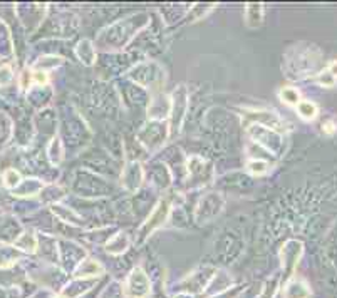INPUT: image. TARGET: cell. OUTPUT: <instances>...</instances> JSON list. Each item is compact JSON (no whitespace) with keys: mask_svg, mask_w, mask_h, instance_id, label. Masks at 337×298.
Here are the masks:
<instances>
[{"mask_svg":"<svg viewBox=\"0 0 337 298\" xmlns=\"http://www.w3.org/2000/svg\"><path fill=\"white\" fill-rule=\"evenodd\" d=\"M150 293H151L150 277H148L146 272L141 267L132 268L123 285V295L126 298H146Z\"/></svg>","mask_w":337,"mask_h":298,"instance_id":"11","label":"cell"},{"mask_svg":"<svg viewBox=\"0 0 337 298\" xmlns=\"http://www.w3.org/2000/svg\"><path fill=\"white\" fill-rule=\"evenodd\" d=\"M131 246V238L126 231H116V233L108 240V243L104 245L106 251L113 256H119L129 250Z\"/></svg>","mask_w":337,"mask_h":298,"instance_id":"23","label":"cell"},{"mask_svg":"<svg viewBox=\"0 0 337 298\" xmlns=\"http://www.w3.org/2000/svg\"><path fill=\"white\" fill-rule=\"evenodd\" d=\"M215 9V4H193L190 10H188L186 20L188 22H196L205 17L207 14H210Z\"/></svg>","mask_w":337,"mask_h":298,"instance_id":"34","label":"cell"},{"mask_svg":"<svg viewBox=\"0 0 337 298\" xmlns=\"http://www.w3.org/2000/svg\"><path fill=\"white\" fill-rule=\"evenodd\" d=\"M171 111L168 118V126H170V137H176L180 134L183 123L188 114V106H190V94H188L186 86L180 84L176 86L173 92H171Z\"/></svg>","mask_w":337,"mask_h":298,"instance_id":"7","label":"cell"},{"mask_svg":"<svg viewBox=\"0 0 337 298\" xmlns=\"http://www.w3.org/2000/svg\"><path fill=\"white\" fill-rule=\"evenodd\" d=\"M74 54L87 67H92L97 62V47L91 39H82V41L77 42L74 47Z\"/></svg>","mask_w":337,"mask_h":298,"instance_id":"19","label":"cell"},{"mask_svg":"<svg viewBox=\"0 0 337 298\" xmlns=\"http://www.w3.org/2000/svg\"><path fill=\"white\" fill-rule=\"evenodd\" d=\"M284 295L285 298H309L311 296V290H309L306 281L294 278L285 285Z\"/></svg>","mask_w":337,"mask_h":298,"instance_id":"29","label":"cell"},{"mask_svg":"<svg viewBox=\"0 0 337 298\" xmlns=\"http://www.w3.org/2000/svg\"><path fill=\"white\" fill-rule=\"evenodd\" d=\"M14 54V47H12V37L9 34V29L5 27V24L0 22V56L7 57Z\"/></svg>","mask_w":337,"mask_h":298,"instance_id":"36","label":"cell"},{"mask_svg":"<svg viewBox=\"0 0 337 298\" xmlns=\"http://www.w3.org/2000/svg\"><path fill=\"white\" fill-rule=\"evenodd\" d=\"M171 209H173V206H171V201L168 200V198H161V200L156 201V205L153 206L150 214L143 219L140 230H138V233H136V243L138 245L145 243L154 233V231L159 230L164 223L168 221Z\"/></svg>","mask_w":337,"mask_h":298,"instance_id":"6","label":"cell"},{"mask_svg":"<svg viewBox=\"0 0 337 298\" xmlns=\"http://www.w3.org/2000/svg\"><path fill=\"white\" fill-rule=\"evenodd\" d=\"M279 97H280L282 102L289 104V106H295V107H297V104L302 101L300 91L297 89V87H292V86L282 87V89L279 91Z\"/></svg>","mask_w":337,"mask_h":298,"instance_id":"35","label":"cell"},{"mask_svg":"<svg viewBox=\"0 0 337 298\" xmlns=\"http://www.w3.org/2000/svg\"><path fill=\"white\" fill-rule=\"evenodd\" d=\"M225 208V198L222 193L218 191H208L203 193L201 198L198 200L196 206H195V221L198 225H205L217 219L220 214H222Z\"/></svg>","mask_w":337,"mask_h":298,"instance_id":"9","label":"cell"},{"mask_svg":"<svg viewBox=\"0 0 337 298\" xmlns=\"http://www.w3.org/2000/svg\"><path fill=\"white\" fill-rule=\"evenodd\" d=\"M316 81H317V84L322 86V87H334L335 82H337V79L329 72L327 69L322 70V72H319L317 77H316Z\"/></svg>","mask_w":337,"mask_h":298,"instance_id":"42","label":"cell"},{"mask_svg":"<svg viewBox=\"0 0 337 298\" xmlns=\"http://www.w3.org/2000/svg\"><path fill=\"white\" fill-rule=\"evenodd\" d=\"M65 190L62 186L59 184H51V186H46L41 193V200H44V203H47V205H57L60 200H64L65 198Z\"/></svg>","mask_w":337,"mask_h":298,"instance_id":"30","label":"cell"},{"mask_svg":"<svg viewBox=\"0 0 337 298\" xmlns=\"http://www.w3.org/2000/svg\"><path fill=\"white\" fill-rule=\"evenodd\" d=\"M56 298H65L64 295H59V296H56Z\"/></svg>","mask_w":337,"mask_h":298,"instance_id":"47","label":"cell"},{"mask_svg":"<svg viewBox=\"0 0 337 298\" xmlns=\"http://www.w3.org/2000/svg\"><path fill=\"white\" fill-rule=\"evenodd\" d=\"M64 64V59L60 56H56V54H51V56H42L41 59H37V62L34 64L32 70H42V72H51L59 65Z\"/></svg>","mask_w":337,"mask_h":298,"instance_id":"31","label":"cell"},{"mask_svg":"<svg viewBox=\"0 0 337 298\" xmlns=\"http://www.w3.org/2000/svg\"><path fill=\"white\" fill-rule=\"evenodd\" d=\"M54 96V91L51 86H32L29 91H27V101H29L32 106L41 109H47V106L51 104Z\"/></svg>","mask_w":337,"mask_h":298,"instance_id":"18","label":"cell"},{"mask_svg":"<svg viewBox=\"0 0 337 298\" xmlns=\"http://www.w3.org/2000/svg\"><path fill=\"white\" fill-rule=\"evenodd\" d=\"M335 131H337V126H335L334 123H330V121H327V123L322 124V132H324V134L332 136Z\"/></svg>","mask_w":337,"mask_h":298,"instance_id":"45","label":"cell"},{"mask_svg":"<svg viewBox=\"0 0 337 298\" xmlns=\"http://www.w3.org/2000/svg\"><path fill=\"white\" fill-rule=\"evenodd\" d=\"M247 136L250 137L252 142H255V144L262 146L263 149H267L270 154H274V156H280V154H284L285 151V137L282 132L275 131V129H270V128H265V126H260V124H250L247 126Z\"/></svg>","mask_w":337,"mask_h":298,"instance_id":"8","label":"cell"},{"mask_svg":"<svg viewBox=\"0 0 337 298\" xmlns=\"http://www.w3.org/2000/svg\"><path fill=\"white\" fill-rule=\"evenodd\" d=\"M44 188H46V184H44L42 179H39V178H24V179H22V183L14 190V196L32 198V196L41 195Z\"/></svg>","mask_w":337,"mask_h":298,"instance_id":"24","label":"cell"},{"mask_svg":"<svg viewBox=\"0 0 337 298\" xmlns=\"http://www.w3.org/2000/svg\"><path fill=\"white\" fill-rule=\"evenodd\" d=\"M96 283V280H81L77 278L76 281H73L71 285H68V288H64L62 295L65 298H74V296H81L84 291H87L91 286Z\"/></svg>","mask_w":337,"mask_h":298,"instance_id":"32","label":"cell"},{"mask_svg":"<svg viewBox=\"0 0 337 298\" xmlns=\"http://www.w3.org/2000/svg\"><path fill=\"white\" fill-rule=\"evenodd\" d=\"M14 81V70L9 64H0V86H9Z\"/></svg>","mask_w":337,"mask_h":298,"instance_id":"41","label":"cell"},{"mask_svg":"<svg viewBox=\"0 0 337 298\" xmlns=\"http://www.w3.org/2000/svg\"><path fill=\"white\" fill-rule=\"evenodd\" d=\"M215 179V166L207 158L191 154L186 159V181L188 190H198V188L208 186Z\"/></svg>","mask_w":337,"mask_h":298,"instance_id":"5","label":"cell"},{"mask_svg":"<svg viewBox=\"0 0 337 298\" xmlns=\"http://www.w3.org/2000/svg\"><path fill=\"white\" fill-rule=\"evenodd\" d=\"M123 97L124 101L131 104V106H140V104H145V102H150L151 99V94L148 92L146 89H143L134 82H131L128 79L126 82V86L123 87Z\"/></svg>","mask_w":337,"mask_h":298,"instance_id":"22","label":"cell"},{"mask_svg":"<svg viewBox=\"0 0 337 298\" xmlns=\"http://www.w3.org/2000/svg\"><path fill=\"white\" fill-rule=\"evenodd\" d=\"M247 171L253 176H263L268 173L270 169V163L263 161V159H248L247 161Z\"/></svg>","mask_w":337,"mask_h":298,"instance_id":"37","label":"cell"},{"mask_svg":"<svg viewBox=\"0 0 337 298\" xmlns=\"http://www.w3.org/2000/svg\"><path fill=\"white\" fill-rule=\"evenodd\" d=\"M36 128L39 132H42L44 136H51V139L56 136L57 132V116L52 109H44L39 111L36 118Z\"/></svg>","mask_w":337,"mask_h":298,"instance_id":"20","label":"cell"},{"mask_svg":"<svg viewBox=\"0 0 337 298\" xmlns=\"http://www.w3.org/2000/svg\"><path fill=\"white\" fill-rule=\"evenodd\" d=\"M244 124L245 128L250 124H260L265 128L275 129L282 132L284 131V121L274 111H265V109H257V111H244Z\"/></svg>","mask_w":337,"mask_h":298,"instance_id":"14","label":"cell"},{"mask_svg":"<svg viewBox=\"0 0 337 298\" xmlns=\"http://www.w3.org/2000/svg\"><path fill=\"white\" fill-rule=\"evenodd\" d=\"M128 79L148 92H161L164 84V69L156 60H143L129 69Z\"/></svg>","mask_w":337,"mask_h":298,"instance_id":"3","label":"cell"},{"mask_svg":"<svg viewBox=\"0 0 337 298\" xmlns=\"http://www.w3.org/2000/svg\"><path fill=\"white\" fill-rule=\"evenodd\" d=\"M71 188H73L76 195H79L82 198H103L111 195L114 191L111 181L89 169L76 171L73 178V186Z\"/></svg>","mask_w":337,"mask_h":298,"instance_id":"2","label":"cell"},{"mask_svg":"<svg viewBox=\"0 0 337 298\" xmlns=\"http://www.w3.org/2000/svg\"><path fill=\"white\" fill-rule=\"evenodd\" d=\"M244 20L248 29H258L263 24V4H247Z\"/></svg>","mask_w":337,"mask_h":298,"instance_id":"26","label":"cell"},{"mask_svg":"<svg viewBox=\"0 0 337 298\" xmlns=\"http://www.w3.org/2000/svg\"><path fill=\"white\" fill-rule=\"evenodd\" d=\"M327 70L337 79V60H332V62L327 65Z\"/></svg>","mask_w":337,"mask_h":298,"instance_id":"46","label":"cell"},{"mask_svg":"<svg viewBox=\"0 0 337 298\" xmlns=\"http://www.w3.org/2000/svg\"><path fill=\"white\" fill-rule=\"evenodd\" d=\"M145 174L151 186L158 188V190H168L173 184V176H171L168 166L159 159L148 164V168H145Z\"/></svg>","mask_w":337,"mask_h":298,"instance_id":"15","label":"cell"},{"mask_svg":"<svg viewBox=\"0 0 337 298\" xmlns=\"http://www.w3.org/2000/svg\"><path fill=\"white\" fill-rule=\"evenodd\" d=\"M104 273V267L101 262L94 260V258H84L79 267L74 270V277L81 280H96V277H101Z\"/></svg>","mask_w":337,"mask_h":298,"instance_id":"21","label":"cell"},{"mask_svg":"<svg viewBox=\"0 0 337 298\" xmlns=\"http://www.w3.org/2000/svg\"><path fill=\"white\" fill-rule=\"evenodd\" d=\"M64 126H65V136L60 137V139H62L64 146L68 149H76V147L81 149L91 141V136H92L91 129L87 128L84 121L76 114V111L69 113V119L65 121Z\"/></svg>","mask_w":337,"mask_h":298,"instance_id":"10","label":"cell"},{"mask_svg":"<svg viewBox=\"0 0 337 298\" xmlns=\"http://www.w3.org/2000/svg\"><path fill=\"white\" fill-rule=\"evenodd\" d=\"M32 82L34 86H49V74L42 70H32Z\"/></svg>","mask_w":337,"mask_h":298,"instance_id":"43","label":"cell"},{"mask_svg":"<svg viewBox=\"0 0 337 298\" xmlns=\"http://www.w3.org/2000/svg\"><path fill=\"white\" fill-rule=\"evenodd\" d=\"M119 179L124 191L131 193V195H138L146 179L145 166H143L140 161H136V159H131V161L126 163L123 169H121Z\"/></svg>","mask_w":337,"mask_h":298,"instance_id":"12","label":"cell"},{"mask_svg":"<svg viewBox=\"0 0 337 298\" xmlns=\"http://www.w3.org/2000/svg\"><path fill=\"white\" fill-rule=\"evenodd\" d=\"M297 114H299V118H302L304 121H312L317 118V104L314 101H309V99H302V101L297 104Z\"/></svg>","mask_w":337,"mask_h":298,"instance_id":"33","label":"cell"},{"mask_svg":"<svg viewBox=\"0 0 337 298\" xmlns=\"http://www.w3.org/2000/svg\"><path fill=\"white\" fill-rule=\"evenodd\" d=\"M30 84H34V82H32V72L30 70H24V72L20 74V87L25 91H29L32 87Z\"/></svg>","mask_w":337,"mask_h":298,"instance_id":"44","label":"cell"},{"mask_svg":"<svg viewBox=\"0 0 337 298\" xmlns=\"http://www.w3.org/2000/svg\"><path fill=\"white\" fill-rule=\"evenodd\" d=\"M277 286H279V275H274L272 278L267 280L263 290L260 291V295H258L257 298H274L275 291H277Z\"/></svg>","mask_w":337,"mask_h":298,"instance_id":"40","label":"cell"},{"mask_svg":"<svg viewBox=\"0 0 337 298\" xmlns=\"http://www.w3.org/2000/svg\"><path fill=\"white\" fill-rule=\"evenodd\" d=\"M14 246L24 253H36L39 248V236L32 231H22L14 240Z\"/></svg>","mask_w":337,"mask_h":298,"instance_id":"27","label":"cell"},{"mask_svg":"<svg viewBox=\"0 0 337 298\" xmlns=\"http://www.w3.org/2000/svg\"><path fill=\"white\" fill-rule=\"evenodd\" d=\"M51 211L52 214L56 216L59 221H64L68 223L69 226H74V228H82L84 226V216H82L81 213H77L73 206H65V205H52L51 206Z\"/></svg>","mask_w":337,"mask_h":298,"instance_id":"17","label":"cell"},{"mask_svg":"<svg viewBox=\"0 0 337 298\" xmlns=\"http://www.w3.org/2000/svg\"><path fill=\"white\" fill-rule=\"evenodd\" d=\"M150 22L151 19L148 12H136L129 17L116 20L106 29H103L94 44L106 52H119L128 47L136 39V35L150 25Z\"/></svg>","mask_w":337,"mask_h":298,"instance_id":"1","label":"cell"},{"mask_svg":"<svg viewBox=\"0 0 337 298\" xmlns=\"http://www.w3.org/2000/svg\"><path fill=\"white\" fill-rule=\"evenodd\" d=\"M10 136H12V121L9 116L0 113V147L7 144Z\"/></svg>","mask_w":337,"mask_h":298,"instance_id":"38","label":"cell"},{"mask_svg":"<svg viewBox=\"0 0 337 298\" xmlns=\"http://www.w3.org/2000/svg\"><path fill=\"white\" fill-rule=\"evenodd\" d=\"M190 7L191 5H188V4H170V5H164V7L159 9V12H161V17L164 20V24L173 25L180 19L186 17Z\"/></svg>","mask_w":337,"mask_h":298,"instance_id":"25","label":"cell"},{"mask_svg":"<svg viewBox=\"0 0 337 298\" xmlns=\"http://www.w3.org/2000/svg\"><path fill=\"white\" fill-rule=\"evenodd\" d=\"M170 137L168 121H148L136 132V141L148 154H156L163 149L164 142Z\"/></svg>","mask_w":337,"mask_h":298,"instance_id":"4","label":"cell"},{"mask_svg":"<svg viewBox=\"0 0 337 298\" xmlns=\"http://www.w3.org/2000/svg\"><path fill=\"white\" fill-rule=\"evenodd\" d=\"M64 153H65V146L62 139H60V136H54L47 144V158L52 166H59L62 163V159L65 156Z\"/></svg>","mask_w":337,"mask_h":298,"instance_id":"28","label":"cell"},{"mask_svg":"<svg viewBox=\"0 0 337 298\" xmlns=\"http://www.w3.org/2000/svg\"><path fill=\"white\" fill-rule=\"evenodd\" d=\"M171 111V99L164 92L151 94L148 102V119L150 121H166Z\"/></svg>","mask_w":337,"mask_h":298,"instance_id":"16","label":"cell"},{"mask_svg":"<svg viewBox=\"0 0 337 298\" xmlns=\"http://www.w3.org/2000/svg\"><path fill=\"white\" fill-rule=\"evenodd\" d=\"M304 253V245L299 240H289L280 248V262L284 268V278H289L294 275V270L299 265V260Z\"/></svg>","mask_w":337,"mask_h":298,"instance_id":"13","label":"cell"},{"mask_svg":"<svg viewBox=\"0 0 337 298\" xmlns=\"http://www.w3.org/2000/svg\"><path fill=\"white\" fill-rule=\"evenodd\" d=\"M22 176H20V173L17 169H14V168H9V169H5V173H4V178H2V183H4V186L5 188H9V190H15L20 183H22Z\"/></svg>","mask_w":337,"mask_h":298,"instance_id":"39","label":"cell"}]
</instances>
